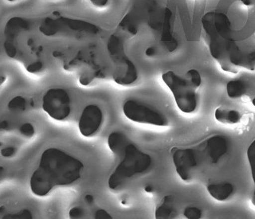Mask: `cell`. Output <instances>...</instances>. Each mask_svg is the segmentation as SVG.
<instances>
[{"label":"cell","instance_id":"cell-1","mask_svg":"<svg viewBox=\"0 0 255 219\" xmlns=\"http://www.w3.org/2000/svg\"><path fill=\"white\" fill-rule=\"evenodd\" d=\"M202 26L210 53L223 71L237 74L240 67L255 70V50L247 53L238 46L240 38L224 12H207L202 18Z\"/></svg>","mask_w":255,"mask_h":219},{"label":"cell","instance_id":"cell-2","mask_svg":"<svg viewBox=\"0 0 255 219\" xmlns=\"http://www.w3.org/2000/svg\"><path fill=\"white\" fill-rule=\"evenodd\" d=\"M84 164L66 151L50 147L42 152L39 164L32 174L30 191L44 197L56 187L70 185L82 177Z\"/></svg>","mask_w":255,"mask_h":219},{"label":"cell","instance_id":"cell-3","mask_svg":"<svg viewBox=\"0 0 255 219\" xmlns=\"http://www.w3.org/2000/svg\"><path fill=\"white\" fill-rule=\"evenodd\" d=\"M151 157L148 154L130 143L126 147L122 161L109 178V187L112 190L117 189L134 175L145 172L151 167Z\"/></svg>","mask_w":255,"mask_h":219},{"label":"cell","instance_id":"cell-4","mask_svg":"<svg viewBox=\"0 0 255 219\" xmlns=\"http://www.w3.org/2000/svg\"><path fill=\"white\" fill-rule=\"evenodd\" d=\"M108 50L115 65L114 81L122 86L135 82L138 78L137 70L133 62L126 56L121 38L116 34L111 35L108 42Z\"/></svg>","mask_w":255,"mask_h":219},{"label":"cell","instance_id":"cell-5","mask_svg":"<svg viewBox=\"0 0 255 219\" xmlns=\"http://www.w3.org/2000/svg\"><path fill=\"white\" fill-rule=\"evenodd\" d=\"M162 79L173 94L175 103L180 111L191 113L196 110L198 104L196 90L187 79L182 78L171 70L163 74Z\"/></svg>","mask_w":255,"mask_h":219},{"label":"cell","instance_id":"cell-6","mask_svg":"<svg viewBox=\"0 0 255 219\" xmlns=\"http://www.w3.org/2000/svg\"><path fill=\"white\" fill-rule=\"evenodd\" d=\"M39 30L44 35L52 37L62 34H96L99 32V28L83 20L57 16L44 18L40 24Z\"/></svg>","mask_w":255,"mask_h":219},{"label":"cell","instance_id":"cell-7","mask_svg":"<svg viewBox=\"0 0 255 219\" xmlns=\"http://www.w3.org/2000/svg\"><path fill=\"white\" fill-rule=\"evenodd\" d=\"M123 111L126 117L131 121L159 127L168 125V120L165 115L159 110L136 100L126 101L124 104Z\"/></svg>","mask_w":255,"mask_h":219},{"label":"cell","instance_id":"cell-8","mask_svg":"<svg viewBox=\"0 0 255 219\" xmlns=\"http://www.w3.org/2000/svg\"><path fill=\"white\" fill-rule=\"evenodd\" d=\"M42 109L55 120H65L71 112L70 95L62 88H52L44 94Z\"/></svg>","mask_w":255,"mask_h":219},{"label":"cell","instance_id":"cell-9","mask_svg":"<svg viewBox=\"0 0 255 219\" xmlns=\"http://www.w3.org/2000/svg\"><path fill=\"white\" fill-rule=\"evenodd\" d=\"M171 151L174 165L179 177L184 181L189 180L194 168L197 167L201 158H203L202 151L195 148H174Z\"/></svg>","mask_w":255,"mask_h":219},{"label":"cell","instance_id":"cell-10","mask_svg":"<svg viewBox=\"0 0 255 219\" xmlns=\"http://www.w3.org/2000/svg\"><path fill=\"white\" fill-rule=\"evenodd\" d=\"M103 123V113L96 105H89L84 109L78 122L79 131L83 136L91 137L98 132Z\"/></svg>","mask_w":255,"mask_h":219},{"label":"cell","instance_id":"cell-11","mask_svg":"<svg viewBox=\"0 0 255 219\" xmlns=\"http://www.w3.org/2000/svg\"><path fill=\"white\" fill-rule=\"evenodd\" d=\"M202 154L207 161L216 164L228 151L229 143L225 136L221 135H212L203 143Z\"/></svg>","mask_w":255,"mask_h":219},{"label":"cell","instance_id":"cell-12","mask_svg":"<svg viewBox=\"0 0 255 219\" xmlns=\"http://www.w3.org/2000/svg\"><path fill=\"white\" fill-rule=\"evenodd\" d=\"M130 143L129 139L121 131H114L108 138V144L110 150L119 157L123 156L126 147Z\"/></svg>","mask_w":255,"mask_h":219},{"label":"cell","instance_id":"cell-13","mask_svg":"<svg viewBox=\"0 0 255 219\" xmlns=\"http://www.w3.org/2000/svg\"><path fill=\"white\" fill-rule=\"evenodd\" d=\"M207 189L211 197L218 201H225L233 195L235 191L234 186L230 183L210 184Z\"/></svg>","mask_w":255,"mask_h":219},{"label":"cell","instance_id":"cell-14","mask_svg":"<svg viewBox=\"0 0 255 219\" xmlns=\"http://www.w3.org/2000/svg\"><path fill=\"white\" fill-rule=\"evenodd\" d=\"M155 219H165L173 218L175 215L174 198L171 195H167L163 198L161 203L155 210Z\"/></svg>","mask_w":255,"mask_h":219},{"label":"cell","instance_id":"cell-15","mask_svg":"<svg viewBox=\"0 0 255 219\" xmlns=\"http://www.w3.org/2000/svg\"><path fill=\"white\" fill-rule=\"evenodd\" d=\"M215 117L220 123L235 124L241 120L242 115L236 110H225L219 108L215 110Z\"/></svg>","mask_w":255,"mask_h":219},{"label":"cell","instance_id":"cell-16","mask_svg":"<svg viewBox=\"0 0 255 219\" xmlns=\"http://www.w3.org/2000/svg\"><path fill=\"white\" fill-rule=\"evenodd\" d=\"M247 84L241 80H233L227 85V96L232 99L241 98L247 93Z\"/></svg>","mask_w":255,"mask_h":219},{"label":"cell","instance_id":"cell-17","mask_svg":"<svg viewBox=\"0 0 255 219\" xmlns=\"http://www.w3.org/2000/svg\"><path fill=\"white\" fill-rule=\"evenodd\" d=\"M247 155L250 167H251L252 179H253L254 184H255V191H254L253 197H252V203H253L254 206H255V139L250 144L249 147L247 149Z\"/></svg>","mask_w":255,"mask_h":219},{"label":"cell","instance_id":"cell-18","mask_svg":"<svg viewBox=\"0 0 255 219\" xmlns=\"http://www.w3.org/2000/svg\"><path fill=\"white\" fill-rule=\"evenodd\" d=\"M133 18H131V16L126 15L124 19L122 20V22L120 24V26L124 30H126L127 33L131 34V36L136 34L137 32V27L135 26V24L134 23Z\"/></svg>","mask_w":255,"mask_h":219},{"label":"cell","instance_id":"cell-19","mask_svg":"<svg viewBox=\"0 0 255 219\" xmlns=\"http://www.w3.org/2000/svg\"><path fill=\"white\" fill-rule=\"evenodd\" d=\"M187 81L193 86L194 89L197 90L199 86H201L202 78L198 70H190L187 73Z\"/></svg>","mask_w":255,"mask_h":219},{"label":"cell","instance_id":"cell-20","mask_svg":"<svg viewBox=\"0 0 255 219\" xmlns=\"http://www.w3.org/2000/svg\"><path fill=\"white\" fill-rule=\"evenodd\" d=\"M7 107L10 110H24L26 108V99L22 96H17L10 100Z\"/></svg>","mask_w":255,"mask_h":219},{"label":"cell","instance_id":"cell-21","mask_svg":"<svg viewBox=\"0 0 255 219\" xmlns=\"http://www.w3.org/2000/svg\"><path fill=\"white\" fill-rule=\"evenodd\" d=\"M201 210L195 207H187L183 211V215L188 219H201Z\"/></svg>","mask_w":255,"mask_h":219},{"label":"cell","instance_id":"cell-22","mask_svg":"<svg viewBox=\"0 0 255 219\" xmlns=\"http://www.w3.org/2000/svg\"><path fill=\"white\" fill-rule=\"evenodd\" d=\"M33 218L31 212L29 210H22L18 213L13 215H6L2 219H30Z\"/></svg>","mask_w":255,"mask_h":219},{"label":"cell","instance_id":"cell-23","mask_svg":"<svg viewBox=\"0 0 255 219\" xmlns=\"http://www.w3.org/2000/svg\"><path fill=\"white\" fill-rule=\"evenodd\" d=\"M19 132L26 137H31L34 134V127L31 123H26L19 127Z\"/></svg>","mask_w":255,"mask_h":219},{"label":"cell","instance_id":"cell-24","mask_svg":"<svg viewBox=\"0 0 255 219\" xmlns=\"http://www.w3.org/2000/svg\"><path fill=\"white\" fill-rule=\"evenodd\" d=\"M42 63L41 62H34V63L30 64L29 66L26 68V70H27L28 72H30V73H36V72L40 71V70H42Z\"/></svg>","mask_w":255,"mask_h":219},{"label":"cell","instance_id":"cell-25","mask_svg":"<svg viewBox=\"0 0 255 219\" xmlns=\"http://www.w3.org/2000/svg\"><path fill=\"white\" fill-rule=\"evenodd\" d=\"M94 218L96 219H111L112 216L105 210H98L96 211Z\"/></svg>","mask_w":255,"mask_h":219},{"label":"cell","instance_id":"cell-26","mask_svg":"<svg viewBox=\"0 0 255 219\" xmlns=\"http://www.w3.org/2000/svg\"><path fill=\"white\" fill-rule=\"evenodd\" d=\"M70 217L71 219H76V218H81L84 215L83 210L81 209L80 207H74L70 211Z\"/></svg>","mask_w":255,"mask_h":219},{"label":"cell","instance_id":"cell-27","mask_svg":"<svg viewBox=\"0 0 255 219\" xmlns=\"http://www.w3.org/2000/svg\"><path fill=\"white\" fill-rule=\"evenodd\" d=\"M15 152L16 148L14 147H5L1 150V154L4 157H10L12 155H14Z\"/></svg>","mask_w":255,"mask_h":219},{"label":"cell","instance_id":"cell-28","mask_svg":"<svg viewBox=\"0 0 255 219\" xmlns=\"http://www.w3.org/2000/svg\"><path fill=\"white\" fill-rule=\"evenodd\" d=\"M91 3L96 7L102 8L107 6L109 0H90Z\"/></svg>","mask_w":255,"mask_h":219},{"label":"cell","instance_id":"cell-29","mask_svg":"<svg viewBox=\"0 0 255 219\" xmlns=\"http://www.w3.org/2000/svg\"><path fill=\"white\" fill-rule=\"evenodd\" d=\"M145 54L147 57H153V56H155V54H156V50H155V48L153 47V46L147 48L145 51Z\"/></svg>","mask_w":255,"mask_h":219},{"label":"cell","instance_id":"cell-30","mask_svg":"<svg viewBox=\"0 0 255 219\" xmlns=\"http://www.w3.org/2000/svg\"><path fill=\"white\" fill-rule=\"evenodd\" d=\"M241 2L247 6H253L255 4V0H241Z\"/></svg>","mask_w":255,"mask_h":219},{"label":"cell","instance_id":"cell-31","mask_svg":"<svg viewBox=\"0 0 255 219\" xmlns=\"http://www.w3.org/2000/svg\"><path fill=\"white\" fill-rule=\"evenodd\" d=\"M85 199H86V202L88 203V204H92V203H94V197H93V196L90 195H86Z\"/></svg>","mask_w":255,"mask_h":219},{"label":"cell","instance_id":"cell-32","mask_svg":"<svg viewBox=\"0 0 255 219\" xmlns=\"http://www.w3.org/2000/svg\"><path fill=\"white\" fill-rule=\"evenodd\" d=\"M144 190H145L146 192H147V193H151V192H153V187L150 185L145 187Z\"/></svg>","mask_w":255,"mask_h":219},{"label":"cell","instance_id":"cell-33","mask_svg":"<svg viewBox=\"0 0 255 219\" xmlns=\"http://www.w3.org/2000/svg\"><path fill=\"white\" fill-rule=\"evenodd\" d=\"M252 104H253V106L255 107V98L252 100Z\"/></svg>","mask_w":255,"mask_h":219},{"label":"cell","instance_id":"cell-34","mask_svg":"<svg viewBox=\"0 0 255 219\" xmlns=\"http://www.w3.org/2000/svg\"><path fill=\"white\" fill-rule=\"evenodd\" d=\"M9 2H13V1H15V0H7Z\"/></svg>","mask_w":255,"mask_h":219},{"label":"cell","instance_id":"cell-35","mask_svg":"<svg viewBox=\"0 0 255 219\" xmlns=\"http://www.w3.org/2000/svg\"></svg>","mask_w":255,"mask_h":219}]
</instances>
